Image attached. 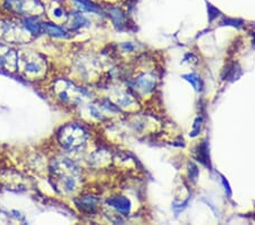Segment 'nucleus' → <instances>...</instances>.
Instances as JSON below:
<instances>
[{
  "label": "nucleus",
  "instance_id": "12",
  "mask_svg": "<svg viewBox=\"0 0 255 225\" xmlns=\"http://www.w3.org/2000/svg\"><path fill=\"white\" fill-rule=\"evenodd\" d=\"M68 18H69V25H71V28H73V30H77V28L84 27L89 24L88 18L80 13L69 15Z\"/></svg>",
  "mask_w": 255,
  "mask_h": 225
},
{
  "label": "nucleus",
  "instance_id": "8",
  "mask_svg": "<svg viewBox=\"0 0 255 225\" xmlns=\"http://www.w3.org/2000/svg\"><path fill=\"white\" fill-rule=\"evenodd\" d=\"M108 205L110 207H113L114 210H116L117 212L121 213V214L127 215L129 214L130 212V202L126 197H123V196H118V197H114L110 198L108 202Z\"/></svg>",
  "mask_w": 255,
  "mask_h": 225
},
{
  "label": "nucleus",
  "instance_id": "15",
  "mask_svg": "<svg viewBox=\"0 0 255 225\" xmlns=\"http://www.w3.org/2000/svg\"><path fill=\"white\" fill-rule=\"evenodd\" d=\"M197 159H199V162L203 163L204 165H209L208 162H209V155H208V146H207V142L203 141L202 145L200 146L199 148V156H197Z\"/></svg>",
  "mask_w": 255,
  "mask_h": 225
},
{
  "label": "nucleus",
  "instance_id": "6",
  "mask_svg": "<svg viewBox=\"0 0 255 225\" xmlns=\"http://www.w3.org/2000/svg\"><path fill=\"white\" fill-rule=\"evenodd\" d=\"M18 67V54L13 49H5L0 52V68L14 72Z\"/></svg>",
  "mask_w": 255,
  "mask_h": 225
},
{
  "label": "nucleus",
  "instance_id": "2",
  "mask_svg": "<svg viewBox=\"0 0 255 225\" xmlns=\"http://www.w3.org/2000/svg\"><path fill=\"white\" fill-rule=\"evenodd\" d=\"M58 142L68 151H80L84 148L89 139V133L84 126L77 123H68L58 131Z\"/></svg>",
  "mask_w": 255,
  "mask_h": 225
},
{
  "label": "nucleus",
  "instance_id": "19",
  "mask_svg": "<svg viewBox=\"0 0 255 225\" xmlns=\"http://www.w3.org/2000/svg\"><path fill=\"white\" fill-rule=\"evenodd\" d=\"M208 10H209V15H210V20H212L215 17H217L218 14H219V10L216 9L212 5H208Z\"/></svg>",
  "mask_w": 255,
  "mask_h": 225
},
{
  "label": "nucleus",
  "instance_id": "9",
  "mask_svg": "<svg viewBox=\"0 0 255 225\" xmlns=\"http://www.w3.org/2000/svg\"><path fill=\"white\" fill-rule=\"evenodd\" d=\"M23 25L26 28V31L30 32L31 34H39L42 32L43 23L40 22L38 16H30L25 17L23 20Z\"/></svg>",
  "mask_w": 255,
  "mask_h": 225
},
{
  "label": "nucleus",
  "instance_id": "13",
  "mask_svg": "<svg viewBox=\"0 0 255 225\" xmlns=\"http://www.w3.org/2000/svg\"><path fill=\"white\" fill-rule=\"evenodd\" d=\"M74 1H75L76 6L81 8L82 10L91 11V13H96V14H101L100 7H98L96 3L91 2L90 0H74Z\"/></svg>",
  "mask_w": 255,
  "mask_h": 225
},
{
  "label": "nucleus",
  "instance_id": "3",
  "mask_svg": "<svg viewBox=\"0 0 255 225\" xmlns=\"http://www.w3.org/2000/svg\"><path fill=\"white\" fill-rule=\"evenodd\" d=\"M56 95L58 96L60 100L69 104H81L85 98H88V92L84 89L76 87L72 82L67 80H58L53 87Z\"/></svg>",
  "mask_w": 255,
  "mask_h": 225
},
{
  "label": "nucleus",
  "instance_id": "1",
  "mask_svg": "<svg viewBox=\"0 0 255 225\" xmlns=\"http://www.w3.org/2000/svg\"><path fill=\"white\" fill-rule=\"evenodd\" d=\"M53 187L60 192L69 194L76 190L80 181V170L69 159H55L50 167Z\"/></svg>",
  "mask_w": 255,
  "mask_h": 225
},
{
  "label": "nucleus",
  "instance_id": "16",
  "mask_svg": "<svg viewBox=\"0 0 255 225\" xmlns=\"http://www.w3.org/2000/svg\"><path fill=\"white\" fill-rule=\"evenodd\" d=\"M197 177H199V170H197L196 165H194V164H190V180L195 182Z\"/></svg>",
  "mask_w": 255,
  "mask_h": 225
},
{
  "label": "nucleus",
  "instance_id": "11",
  "mask_svg": "<svg viewBox=\"0 0 255 225\" xmlns=\"http://www.w3.org/2000/svg\"><path fill=\"white\" fill-rule=\"evenodd\" d=\"M42 31L49 35L55 36V38H68L67 32L53 23H43Z\"/></svg>",
  "mask_w": 255,
  "mask_h": 225
},
{
  "label": "nucleus",
  "instance_id": "4",
  "mask_svg": "<svg viewBox=\"0 0 255 225\" xmlns=\"http://www.w3.org/2000/svg\"><path fill=\"white\" fill-rule=\"evenodd\" d=\"M26 76H40L46 71V60L39 54L24 51L18 54V67Z\"/></svg>",
  "mask_w": 255,
  "mask_h": 225
},
{
  "label": "nucleus",
  "instance_id": "10",
  "mask_svg": "<svg viewBox=\"0 0 255 225\" xmlns=\"http://www.w3.org/2000/svg\"><path fill=\"white\" fill-rule=\"evenodd\" d=\"M75 203L81 211L86 213H93L97 208V200L91 196H85L83 198L77 199Z\"/></svg>",
  "mask_w": 255,
  "mask_h": 225
},
{
  "label": "nucleus",
  "instance_id": "14",
  "mask_svg": "<svg viewBox=\"0 0 255 225\" xmlns=\"http://www.w3.org/2000/svg\"><path fill=\"white\" fill-rule=\"evenodd\" d=\"M183 77L186 81L190 82V83L193 85L196 91H201L202 90V82H201V79L199 75L194 74V73H191V74H185L183 75Z\"/></svg>",
  "mask_w": 255,
  "mask_h": 225
},
{
  "label": "nucleus",
  "instance_id": "7",
  "mask_svg": "<svg viewBox=\"0 0 255 225\" xmlns=\"http://www.w3.org/2000/svg\"><path fill=\"white\" fill-rule=\"evenodd\" d=\"M134 87L142 93H149L155 87V79L151 74H143L138 76L134 82Z\"/></svg>",
  "mask_w": 255,
  "mask_h": 225
},
{
  "label": "nucleus",
  "instance_id": "20",
  "mask_svg": "<svg viewBox=\"0 0 255 225\" xmlns=\"http://www.w3.org/2000/svg\"><path fill=\"white\" fill-rule=\"evenodd\" d=\"M221 179H223V183H224V186H225V189H226V191H228V195L230 196V195H232V191H230V188H229V184H228V182H226L225 178H221Z\"/></svg>",
  "mask_w": 255,
  "mask_h": 225
},
{
  "label": "nucleus",
  "instance_id": "17",
  "mask_svg": "<svg viewBox=\"0 0 255 225\" xmlns=\"http://www.w3.org/2000/svg\"><path fill=\"white\" fill-rule=\"evenodd\" d=\"M201 123H202V118L197 117L195 123H194V126H193V128H194V129H193L192 133H191L192 137H196L197 133L200 132V130H201Z\"/></svg>",
  "mask_w": 255,
  "mask_h": 225
},
{
  "label": "nucleus",
  "instance_id": "18",
  "mask_svg": "<svg viewBox=\"0 0 255 225\" xmlns=\"http://www.w3.org/2000/svg\"><path fill=\"white\" fill-rule=\"evenodd\" d=\"M65 15H66L65 9H63V8L59 7V6H57V7H55L52 9V16H53V17L61 18V17H64Z\"/></svg>",
  "mask_w": 255,
  "mask_h": 225
},
{
  "label": "nucleus",
  "instance_id": "5",
  "mask_svg": "<svg viewBox=\"0 0 255 225\" xmlns=\"http://www.w3.org/2000/svg\"><path fill=\"white\" fill-rule=\"evenodd\" d=\"M5 6L16 14L30 16H39L44 11L43 3L40 0H6Z\"/></svg>",
  "mask_w": 255,
  "mask_h": 225
}]
</instances>
